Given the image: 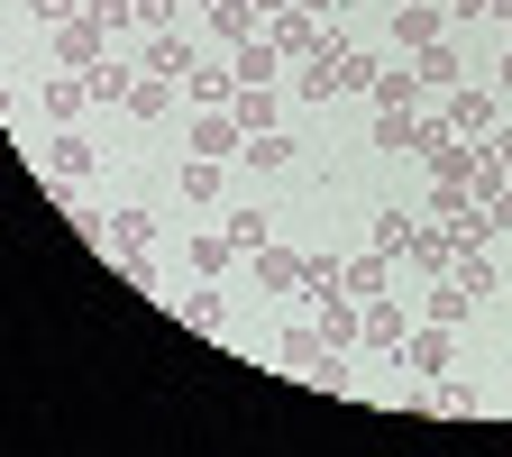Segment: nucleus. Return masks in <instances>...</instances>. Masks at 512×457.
Wrapping results in <instances>:
<instances>
[{
    "mask_svg": "<svg viewBox=\"0 0 512 457\" xmlns=\"http://www.w3.org/2000/svg\"><path fill=\"white\" fill-rule=\"evenodd\" d=\"M229 64H238V83H284V55H275V37H247V46H229Z\"/></svg>",
    "mask_w": 512,
    "mask_h": 457,
    "instance_id": "obj_13",
    "label": "nucleus"
},
{
    "mask_svg": "<svg viewBox=\"0 0 512 457\" xmlns=\"http://www.w3.org/2000/svg\"><path fill=\"white\" fill-rule=\"evenodd\" d=\"M92 165H101V156L83 147V128H64V138L46 147V174H55V192H64V202H74V183H92Z\"/></svg>",
    "mask_w": 512,
    "mask_h": 457,
    "instance_id": "obj_5",
    "label": "nucleus"
},
{
    "mask_svg": "<svg viewBox=\"0 0 512 457\" xmlns=\"http://www.w3.org/2000/svg\"><path fill=\"white\" fill-rule=\"evenodd\" d=\"M330 357H339V348L320 339V330H302V320H293V330L275 339V366H284L293 384H339V366H330Z\"/></svg>",
    "mask_w": 512,
    "mask_h": 457,
    "instance_id": "obj_2",
    "label": "nucleus"
},
{
    "mask_svg": "<svg viewBox=\"0 0 512 457\" xmlns=\"http://www.w3.org/2000/svg\"><path fill=\"white\" fill-rule=\"evenodd\" d=\"M439 28H448V19H439V0H403V10H394V46H403V55L439 46Z\"/></svg>",
    "mask_w": 512,
    "mask_h": 457,
    "instance_id": "obj_7",
    "label": "nucleus"
},
{
    "mask_svg": "<svg viewBox=\"0 0 512 457\" xmlns=\"http://www.w3.org/2000/svg\"><path fill=\"white\" fill-rule=\"evenodd\" d=\"M375 147H384V156H403V147L421 156V119H412V110H375Z\"/></svg>",
    "mask_w": 512,
    "mask_h": 457,
    "instance_id": "obj_23",
    "label": "nucleus"
},
{
    "mask_svg": "<svg viewBox=\"0 0 512 457\" xmlns=\"http://www.w3.org/2000/svg\"><path fill=\"white\" fill-rule=\"evenodd\" d=\"M494 74H503V92H512V46H503V64H494Z\"/></svg>",
    "mask_w": 512,
    "mask_h": 457,
    "instance_id": "obj_40",
    "label": "nucleus"
},
{
    "mask_svg": "<svg viewBox=\"0 0 512 457\" xmlns=\"http://www.w3.org/2000/svg\"><path fill=\"white\" fill-rule=\"evenodd\" d=\"M467 311H476V293H467L458 275H430V320H439V330H458Z\"/></svg>",
    "mask_w": 512,
    "mask_h": 457,
    "instance_id": "obj_19",
    "label": "nucleus"
},
{
    "mask_svg": "<svg viewBox=\"0 0 512 457\" xmlns=\"http://www.w3.org/2000/svg\"><path fill=\"white\" fill-rule=\"evenodd\" d=\"M174 10H183V0H128V19H147V37L174 28Z\"/></svg>",
    "mask_w": 512,
    "mask_h": 457,
    "instance_id": "obj_36",
    "label": "nucleus"
},
{
    "mask_svg": "<svg viewBox=\"0 0 512 457\" xmlns=\"http://www.w3.org/2000/svg\"><path fill=\"white\" fill-rule=\"evenodd\" d=\"M192 64H202V55H192V37H174V28H156V37H147V74H165V83H174V74H192Z\"/></svg>",
    "mask_w": 512,
    "mask_h": 457,
    "instance_id": "obj_15",
    "label": "nucleus"
},
{
    "mask_svg": "<svg viewBox=\"0 0 512 457\" xmlns=\"http://www.w3.org/2000/svg\"><path fill=\"white\" fill-rule=\"evenodd\" d=\"M183 92L202 101V110H229V101H238V64H229V55H220V64H192Z\"/></svg>",
    "mask_w": 512,
    "mask_h": 457,
    "instance_id": "obj_8",
    "label": "nucleus"
},
{
    "mask_svg": "<svg viewBox=\"0 0 512 457\" xmlns=\"http://www.w3.org/2000/svg\"><path fill=\"white\" fill-rule=\"evenodd\" d=\"M412 83L448 92V83H458V46H448V37H439V46H421V55H412Z\"/></svg>",
    "mask_w": 512,
    "mask_h": 457,
    "instance_id": "obj_25",
    "label": "nucleus"
},
{
    "mask_svg": "<svg viewBox=\"0 0 512 457\" xmlns=\"http://www.w3.org/2000/svg\"><path fill=\"white\" fill-rule=\"evenodd\" d=\"M247 147V128H238V110H202L192 119V156H211V165H229Z\"/></svg>",
    "mask_w": 512,
    "mask_h": 457,
    "instance_id": "obj_6",
    "label": "nucleus"
},
{
    "mask_svg": "<svg viewBox=\"0 0 512 457\" xmlns=\"http://www.w3.org/2000/svg\"><path fill=\"white\" fill-rule=\"evenodd\" d=\"M101 46H110V28H101L92 10L55 28V64H64V74H92V64H101Z\"/></svg>",
    "mask_w": 512,
    "mask_h": 457,
    "instance_id": "obj_4",
    "label": "nucleus"
},
{
    "mask_svg": "<svg viewBox=\"0 0 512 457\" xmlns=\"http://www.w3.org/2000/svg\"><path fill=\"white\" fill-rule=\"evenodd\" d=\"M256 284H266V293H302V256L293 247H266V256H256Z\"/></svg>",
    "mask_w": 512,
    "mask_h": 457,
    "instance_id": "obj_26",
    "label": "nucleus"
},
{
    "mask_svg": "<svg viewBox=\"0 0 512 457\" xmlns=\"http://www.w3.org/2000/svg\"><path fill=\"white\" fill-rule=\"evenodd\" d=\"M403 256H412L421 275H448V266H458V247H448V229H439V220H430V229H412V247H403Z\"/></svg>",
    "mask_w": 512,
    "mask_h": 457,
    "instance_id": "obj_21",
    "label": "nucleus"
},
{
    "mask_svg": "<svg viewBox=\"0 0 512 457\" xmlns=\"http://www.w3.org/2000/svg\"><path fill=\"white\" fill-rule=\"evenodd\" d=\"M412 330H421V320H403L394 302H366V348H394V357H403V339H412Z\"/></svg>",
    "mask_w": 512,
    "mask_h": 457,
    "instance_id": "obj_17",
    "label": "nucleus"
},
{
    "mask_svg": "<svg viewBox=\"0 0 512 457\" xmlns=\"http://www.w3.org/2000/svg\"><path fill=\"white\" fill-rule=\"evenodd\" d=\"M229 247H238V256H266V247H275V220H266V211H229Z\"/></svg>",
    "mask_w": 512,
    "mask_h": 457,
    "instance_id": "obj_27",
    "label": "nucleus"
},
{
    "mask_svg": "<svg viewBox=\"0 0 512 457\" xmlns=\"http://www.w3.org/2000/svg\"><path fill=\"white\" fill-rule=\"evenodd\" d=\"M183 256H192V275H202V284H220V275H229V256H238V247H229V229H202V238H192Z\"/></svg>",
    "mask_w": 512,
    "mask_h": 457,
    "instance_id": "obj_18",
    "label": "nucleus"
},
{
    "mask_svg": "<svg viewBox=\"0 0 512 457\" xmlns=\"http://www.w3.org/2000/svg\"><path fill=\"white\" fill-rule=\"evenodd\" d=\"M421 165H430V192H476V165H485V156L439 119V128H421Z\"/></svg>",
    "mask_w": 512,
    "mask_h": 457,
    "instance_id": "obj_1",
    "label": "nucleus"
},
{
    "mask_svg": "<svg viewBox=\"0 0 512 457\" xmlns=\"http://www.w3.org/2000/svg\"><path fill=\"white\" fill-rule=\"evenodd\" d=\"M256 10H266V19H275V10H293V0H256Z\"/></svg>",
    "mask_w": 512,
    "mask_h": 457,
    "instance_id": "obj_41",
    "label": "nucleus"
},
{
    "mask_svg": "<svg viewBox=\"0 0 512 457\" xmlns=\"http://www.w3.org/2000/svg\"><path fill=\"white\" fill-rule=\"evenodd\" d=\"M412 92H421L412 74H375V92H366V101H375V110H412Z\"/></svg>",
    "mask_w": 512,
    "mask_h": 457,
    "instance_id": "obj_34",
    "label": "nucleus"
},
{
    "mask_svg": "<svg viewBox=\"0 0 512 457\" xmlns=\"http://www.w3.org/2000/svg\"><path fill=\"white\" fill-rule=\"evenodd\" d=\"M238 128H247V138H266V128H284V101H275V83H238Z\"/></svg>",
    "mask_w": 512,
    "mask_h": 457,
    "instance_id": "obj_9",
    "label": "nucleus"
},
{
    "mask_svg": "<svg viewBox=\"0 0 512 457\" xmlns=\"http://www.w3.org/2000/svg\"><path fill=\"white\" fill-rule=\"evenodd\" d=\"M448 19H494V0H448Z\"/></svg>",
    "mask_w": 512,
    "mask_h": 457,
    "instance_id": "obj_38",
    "label": "nucleus"
},
{
    "mask_svg": "<svg viewBox=\"0 0 512 457\" xmlns=\"http://www.w3.org/2000/svg\"><path fill=\"white\" fill-rule=\"evenodd\" d=\"M83 101H92V74H55V83H46V119H55V128H74Z\"/></svg>",
    "mask_w": 512,
    "mask_h": 457,
    "instance_id": "obj_16",
    "label": "nucleus"
},
{
    "mask_svg": "<svg viewBox=\"0 0 512 457\" xmlns=\"http://www.w3.org/2000/svg\"><path fill=\"white\" fill-rule=\"evenodd\" d=\"M266 37H275V55H284V64H311V55H339V37L320 28L311 10H275V19H266Z\"/></svg>",
    "mask_w": 512,
    "mask_h": 457,
    "instance_id": "obj_3",
    "label": "nucleus"
},
{
    "mask_svg": "<svg viewBox=\"0 0 512 457\" xmlns=\"http://www.w3.org/2000/svg\"><path fill=\"white\" fill-rule=\"evenodd\" d=\"M202 10H229V0H202Z\"/></svg>",
    "mask_w": 512,
    "mask_h": 457,
    "instance_id": "obj_42",
    "label": "nucleus"
},
{
    "mask_svg": "<svg viewBox=\"0 0 512 457\" xmlns=\"http://www.w3.org/2000/svg\"><path fill=\"white\" fill-rule=\"evenodd\" d=\"M147 238H156L147 211H110V256H119V266H128V256H147Z\"/></svg>",
    "mask_w": 512,
    "mask_h": 457,
    "instance_id": "obj_22",
    "label": "nucleus"
},
{
    "mask_svg": "<svg viewBox=\"0 0 512 457\" xmlns=\"http://www.w3.org/2000/svg\"><path fill=\"white\" fill-rule=\"evenodd\" d=\"M384 266H394V256H348V266H339V293L366 311V302H384Z\"/></svg>",
    "mask_w": 512,
    "mask_h": 457,
    "instance_id": "obj_12",
    "label": "nucleus"
},
{
    "mask_svg": "<svg viewBox=\"0 0 512 457\" xmlns=\"http://www.w3.org/2000/svg\"><path fill=\"white\" fill-rule=\"evenodd\" d=\"M485 156H494V165L512 174V119H494V138H485Z\"/></svg>",
    "mask_w": 512,
    "mask_h": 457,
    "instance_id": "obj_37",
    "label": "nucleus"
},
{
    "mask_svg": "<svg viewBox=\"0 0 512 457\" xmlns=\"http://www.w3.org/2000/svg\"><path fill=\"white\" fill-rule=\"evenodd\" d=\"M302 293H311V302L339 293V256H302Z\"/></svg>",
    "mask_w": 512,
    "mask_h": 457,
    "instance_id": "obj_35",
    "label": "nucleus"
},
{
    "mask_svg": "<svg viewBox=\"0 0 512 457\" xmlns=\"http://www.w3.org/2000/svg\"><path fill=\"white\" fill-rule=\"evenodd\" d=\"M211 37H220V46H247V37H266V10H256V0H229V10H211Z\"/></svg>",
    "mask_w": 512,
    "mask_h": 457,
    "instance_id": "obj_14",
    "label": "nucleus"
},
{
    "mask_svg": "<svg viewBox=\"0 0 512 457\" xmlns=\"http://www.w3.org/2000/svg\"><path fill=\"white\" fill-rule=\"evenodd\" d=\"M366 229H375V256H403V247H412V229H421V220H412V211H375V220H366Z\"/></svg>",
    "mask_w": 512,
    "mask_h": 457,
    "instance_id": "obj_29",
    "label": "nucleus"
},
{
    "mask_svg": "<svg viewBox=\"0 0 512 457\" xmlns=\"http://www.w3.org/2000/svg\"><path fill=\"white\" fill-rule=\"evenodd\" d=\"M238 156H247L256 174H284V165H293V138H284V128H266V138H247Z\"/></svg>",
    "mask_w": 512,
    "mask_h": 457,
    "instance_id": "obj_28",
    "label": "nucleus"
},
{
    "mask_svg": "<svg viewBox=\"0 0 512 457\" xmlns=\"http://www.w3.org/2000/svg\"><path fill=\"white\" fill-rule=\"evenodd\" d=\"M183 320H192V330H211V339H220V330H229V302H220V293H183Z\"/></svg>",
    "mask_w": 512,
    "mask_h": 457,
    "instance_id": "obj_32",
    "label": "nucleus"
},
{
    "mask_svg": "<svg viewBox=\"0 0 512 457\" xmlns=\"http://www.w3.org/2000/svg\"><path fill=\"white\" fill-rule=\"evenodd\" d=\"M174 192H183L192 211H211V202H220V165H211V156H192V165L174 174Z\"/></svg>",
    "mask_w": 512,
    "mask_h": 457,
    "instance_id": "obj_24",
    "label": "nucleus"
},
{
    "mask_svg": "<svg viewBox=\"0 0 512 457\" xmlns=\"http://www.w3.org/2000/svg\"><path fill=\"white\" fill-rule=\"evenodd\" d=\"M448 275H458L467 293H503V275H512V266H494V256H458Z\"/></svg>",
    "mask_w": 512,
    "mask_h": 457,
    "instance_id": "obj_30",
    "label": "nucleus"
},
{
    "mask_svg": "<svg viewBox=\"0 0 512 457\" xmlns=\"http://www.w3.org/2000/svg\"><path fill=\"white\" fill-rule=\"evenodd\" d=\"M339 55H348V46H339ZM339 55H311V64H293V92H302V101H330V92H348V64H339Z\"/></svg>",
    "mask_w": 512,
    "mask_h": 457,
    "instance_id": "obj_10",
    "label": "nucleus"
},
{
    "mask_svg": "<svg viewBox=\"0 0 512 457\" xmlns=\"http://www.w3.org/2000/svg\"><path fill=\"white\" fill-rule=\"evenodd\" d=\"M403 366H412V375H430V384L448 375V330H439V320H421V330L403 339Z\"/></svg>",
    "mask_w": 512,
    "mask_h": 457,
    "instance_id": "obj_11",
    "label": "nucleus"
},
{
    "mask_svg": "<svg viewBox=\"0 0 512 457\" xmlns=\"http://www.w3.org/2000/svg\"><path fill=\"white\" fill-rule=\"evenodd\" d=\"M448 128H458V138H494V101L485 92H448Z\"/></svg>",
    "mask_w": 512,
    "mask_h": 457,
    "instance_id": "obj_20",
    "label": "nucleus"
},
{
    "mask_svg": "<svg viewBox=\"0 0 512 457\" xmlns=\"http://www.w3.org/2000/svg\"><path fill=\"white\" fill-rule=\"evenodd\" d=\"M128 92H138V74H128V64H110V55H101V64H92V101H128Z\"/></svg>",
    "mask_w": 512,
    "mask_h": 457,
    "instance_id": "obj_33",
    "label": "nucleus"
},
{
    "mask_svg": "<svg viewBox=\"0 0 512 457\" xmlns=\"http://www.w3.org/2000/svg\"><path fill=\"white\" fill-rule=\"evenodd\" d=\"M503 302H512V275H503Z\"/></svg>",
    "mask_w": 512,
    "mask_h": 457,
    "instance_id": "obj_43",
    "label": "nucleus"
},
{
    "mask_svg": "<svg viewBox=\"0 0 512 457\" xmlns=\"http://www.w3.org/2000/svg\"><path fill=\"white\" fill-rule=\"evenodd\" d=\"M293 10H311V19H330V10H339V0H293Z\"/></svg>",
    "mask_w": 512,
    "mask_h": 457,
    "instance_id": "obj_39",
    "label": "nucleus"
},
{
    "mask_svg": "<svg viewBox=\"0 0 512 457\" xmlns=\"http://www.w3.org/2000/svg\"><path fill=\"white\" fill-rule=\"evenodd\" d=\"M128 110H138V119H165V110H174V83H165V74H138V92H128Z\"/></svg>",
    "mask_w": 512,
    "mask_h": 457,
    "instance_id": "obj_31",
    "label": "nucleus"
}]
</instances>
